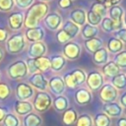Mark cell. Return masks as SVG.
Masks as SVG:
<instances>
[{
  "label": "cell",
  "mask_w": 126,
  "mask_h": 126,
  "mask_svg": "<svg viewBox=\"0 0 126 126\" xmlns=\"http://www.w3.org/2000/svg\"><path fill=\"white\" fill-rule=\"evenodd\" d=\"M48 14V5L44 2H38L29 7L24 20V26L27 29L35 28L39 20L43 19Z\"/></svg>",
  "instance_id": "cell-1"
},
{
  "label": "cell",
  "mask_w": 126,
  "mask_h": 126,
  "mask_svg": "<svg viewBox=\"0 0 126 126\" xmlns=\"http://www.w3.org/2000/svg\"><path fill=\"white\" fill-rule=\"evenodd\" d=\"M86 78H87V74L84 70L82 69H74L72 71H70L69 73L65 74L63 77L64 83L68 88L71 89H75L79 86H81L82 84H84L86 82Z\"/></svg>",
  "instance_id": "cell-2"
},
{
  "label": "cell",
  "mask_w": 126,
  "mask_h": 126,
  "mask_svg": "<svg viewBox=\"0 0 126 126\" xmlns=\"http://www.w3.org/2000/svg\"><path fill=\"white\" fill-rule=\"evenodd\" d=\"M26 47V39L22 33H16L6 40V50L10 54H19Z\"/></svg>",
  "instance_id": "cell-3"
},
{
  "label": "cell",
  "mask_w": 126,
  "mask_h": 126,
  "mask_svg": "<svg viewBox=\"0 0 126 126\" xmlns=\"http://www.w3.org/2000/svg\"><path fill=\"white\" fill-rule=\"evenodd\" d=\"M7 74L12 80H20L25 78L29 74L26 61L17 60L11 63L7 68Z\"/></svg>",
  "instance_id": "cell-4"
},
{
  "label": "cell",
  "mask_w": 126,
  "mask_h": 126,
  "mask_svg": "<svg viewBox=\"0 0 126 126\" xmlns=\"http://www.w3.org/2000/svg\"><path fill=\"white\" fill-rule=\"evenodd\" d=\"M52 104V98L50 94L46 92H36L34 95V100H33V109L35 111L42 113L45 112Z\"/></svg>",
  "instance_id": "cell-5"
},
{
  "label": "cell",
  "mask_w": 126,
  "mask_h": 126,
  "mask_svg": "<svg viewBox=\"0 0 126 126\" xmlns=\"http://www.w3.org/2000/svg\"><path fill=\"white\" fill-rule=\"evenodd\" d=\"M99 98L103 103L113 102L117 98L118 91L111 84H104L99 89Z\"/></svg>",
  "instance_id": "cell-6"
},
{
  "label": "cell",
  "mask_w": 126,
  "mask_h": 126,
  "mask_svg": "<svg viewBox=\"0 0 126 126\" xmlns=\"http://www.w3.org/2000/svg\"><path fill=\"white\" fill-rule=\"evenodd\" d=\"M63 56L68 60H77L81 55V46L79 43L69 41L63 46Z\"/></svg>",
  "instance_id": "cell-7"
},
{
  "label": "cell",
  "mask_w": 126,
  "mask_h": 126,
  "mask_svg": "<svg viewBox=\"0 0 126 126\" xmlns=\"http://www.w3.org/2000/svg\"><path fill=\"white\" fill-rule=\"evenodd\" d=\"M86 83L90 91H98L103 86V76L97 71H92L87 74Z\"/></svg>",
  "instance_id": "cell-8"
},
{
  "label": "cell",
  "mask_w": 126,
  "mask_h": 126,
  "mask_svg": "<svg viewBox=\"0 0 126 126\" xmlns=\"http://www.w3.org/2000/svg\"><path fill=\"white\" fill-rule=\"evenodd\" d=\"M43 23L45 27L50 31H57L59 28H61L62 25V17L59 13L51 12L48 13L43 18Z\"/></svg>",
  "instance_id": "cell-9"
},
{
  "label": "cell",
  "mask_w": 126,
  "mask_h": 126,
  "mask_svg": "<svg viewBox=\"0 0 126 126\" xmlns=\"http://www.w3.org/2000/svg\"><path fill=\"white\" fill-rule=\"evenodd\" d=\"M48 88L51 93L55 95H61L66 90L64 80L60 76H53L48 80Z\"/></svg>",
  "instance_id": "cell-10"
},
{
  "label": "cell",
  "mask_w": 126,
  "mask_h": 126,
  "mask_svg": "<svg viewBox=\"0 0 126 126\" xmlns=\"http://www.w3.org/2000/svg\"><path fill=\"white\" fill-rule=\"evenodd\" d=\"M15 93L18 100H28L29 98L32 97L34 94L33 88L30 84H26V83L18 84Z\"/></svg>",
  "instance_id": "cell-11"
},
{
  "label": "cell",
  "mask_w": 126,
  "mask_h": 126,
  "mask_svg": "<svg viewBox=\"0 0 126 126\" xmlns=\"http://www.w3.org/2000/svg\"><path fill=\"white\" fill-rule=\"evenodd\" d=\"M29 83L32 88L38 90L39 92H44L48 87V81L40 72L32 74L29 78Z\"/></svg>",
  "instance_id": "cell-12"
},
{
  "label": "cell",
  "mask_w": 126,
  "mask_h": 126,
  "mask_svg": "<svg viewBox=\"0 0 126 126\" xmlns=\"http://www.w3.org/2000/svg\"><path fill=\"white\" fill-rule=\"evenodd\" d=\"M47 47L43 41L31 42L28 49V57L29 58H37L40 56H44L46 53Z\"/></svg>",
  "instance_id": "cell-13"
},
{
  "label": "cell",
  "mask_w": 126,
  "mask_h": 126,
  "mask_svg": "<svg viewBox=\"0 0 126 126\" xmlns=\"http://www.w3.org/2000/svg\"><path fill=\"white\" fill-rule=\"evenodd\" d=\"M25 37L30 42H36V41H42L44 37V31L43 28L40 26H36L35 28L27 29L25 32Z\"/></svg>",
  "instance_id": "cell-14"
},
{
  "label": "cell",
  "mask_w": 126,
  "mask_h": 126,
  "mask_svg": "<svg viewBox=\"0 0 126 126\" xmlns=\"http://www.w3.org/2000/svg\"><path fill=\"white\" fill-rule=\"evenodd\" d=\"M93 99V94L90 90L85 88H80L75 93V100L80 105L89 104Z\"/></svg>",
  "instance_id": "cell-15"
},
{
  "label": "cell",
  "mask_w": 126,
  "mask_h": 126,
  "mask_svg": "<svg viewBox=\"0 0 126 126\" xmlns=\"http://www.w3.org/2000/svg\"><path fill=\"white\" fill-rule=\"evenodd\" d=\"M102 111L109 117H118L119 118L122 114L123 107L120 104H118L117 102L113 101V102L104 103L102 106Z\"/></svg>",
  "instance_id": "cell-16"
},
{
  "label": "cell",
  "mask_w": 126,
  "mask_h": 126,
  "mask_svg": "<svg viewBox=\"0 0 126 126\" xmlns=\"http://www.w3.org/2000/svg\"><path fill=\"white\" fill-rule=\"evenodd\" d=\"M24 20L25 16L22 12H14L8 18V25L11 30L19 31L20 29H22L24 25Z\"/></svg>",
  "instance_id": "cell-17"
},
{
  "label": "cell",
  "mask_w": 126,
  "mask_h": 126,
  "mask_svg": "<svg viewBox=\"0 0 126 126\" xmlns=\"http://www.w3.org/2000/svg\"><path fill=\"white\" fill-rule=\"evenodd\" d=\"M69 17H70V21H72L74 24H76L79 27H83L87 22V13L84 9L81 8L72 10Z\"/></svg>",
  "instance_id": "cell-18"
},
{
  "label": "cell",
  "mask_w": 126,
  "mask_h": 126,
  "mask_svg": "<svg viewBox=\"0 0 126 126\" xmlns=\"http://www.w3.org/2000/svg\"><path fill=\"white\" fill-rule=\"evenodd\" d=\"M77 119H78V112L73 107H68L64 112H62L61 120H62V123L66 126L75 125Z\"/></svg>",
  "instance_id": "cell-19"
},
{
  "label": "cell",
  "mask_w": 126,
  "mask_h": 126,
  "mask_svg": "<svg viewBox=\"0 0 126 126\" xmlns=\"http://www.w3.org/2000/svg\"><path fill=\"white\" fill-rule=\"evenodd\" d=\"M14 110L18 115H27L32 112L33 106L28 100H17L14 104Z\"/></svg>",
  "instance_id": "cell-20"
},
{
  "label": "cell",
  "mask_w": 126,
  "mask_h": 126,
  "mask_svg": "<svg viewBox=\"0 0 126 126\" xmlns=\"http://www.w3.org/2000/svg\"><path fill=\"white\" fill-rule=\"evenodd\" d=\"M50 69L54 72H60L66 65V58L60 54H54L50 58Z\"/></svg>",
  "instance_id": "cell-21"
},
{
  "label": "cell",
  "mask_w": 126,
  "mask_h": 126,
  "mask_svg": "<svg viewBox=\"0 0 126 126\" xmlns=\"http://www.w3.org/2000/svg\"><path fill=\"white\" fill-rule=\"evenodd\" d=\"M93 61L95 65L103 66L108 62V51L104 47H100L95 52L93 53Z\"/></svg>",
  "instance_id": "cell-22"
},
{
  "label": "cell",
  "mask_w": 126,
  "mask_h": 126,
  "mask_svg": "<svg viewBox=\"0 0 126 126\" xmlns=\"http://www.w3.org/2000/svg\"><path fill=\"white\" fill-rule=\"evenodd\" d=\"M99 25H100L101 30L103 32H115V31H117V30H119V29L122 28V25L116 24L114 21H112L107 16H105V17L102 18V20H101V22H100Z\"/></svg>",
  "instance_id": "cell-23"
},
{
  "label": "cell",
  "mask_w": 126,
  "mask_h": 126,
  "mask_svg": "<svg viewBox=\"0 0 126 126\" xmlns=\"http://www.w3.org/2000/svg\"><path fill=\"white\" fill-rule=\"evenodd\" d=\"M52 105L54 107V109L57 111V112H64L68 106H69V101H68V98L66 96H64L63 94L61 95H56L53 99H52Z\"/></svg>",
  "instance_id": "cell-24"
},
{
  "label": "cell",
  "mask_w": 126,
  "mask_h": 126,
  "mask_svg": "<svg viewBox=\"0 0 126 126\" xmlns=\"http://www.w3.org/2000/svg\"><path fill=\"white\" fill-rule=\"evenodd\" d=\"M108 14H109V18L112 21H114L118 25H122L124 10L120 5H115V6L110 7L108 10Z\"/></svg>",
  "instance_id": "cell-25"
},
{
  "label": "cell",
  "mask_w": 126,
  "mask_h": 126,
  "mask_svg": "<svg viewBox=\"0 0 126 126\" xmlns=\"http://www.w3.org/2000/svg\"><path fill=\"white\" fill-rule=\"evenodd\" d=\"M103 45V42L102 40L99 38V37H93V38H90V39H86L85 42H84V46L86 48V50L90 53H94L95 52L97 49H99L100 47H102Z\"/></svg>",
  "instance_id": "cell-26"
},
{
  "label": "cell",
  "mask_w": 126,
  "mask_h": 126,
  "mask_svg": "<svg viewBox=\"0 0 126 126\" xmlns=\"http://www.w3.org/2000/svg\"><path fill=\"white\" fill-rule=\"evenodd\" d=\"M34 67L37 72H45L48 69H50V59L46 56H40L37 58H32Z\"/></svg>",
  "instance_id": "cell-27"
},
{
  "label": "cell",
  "mask_w": 126,
  "mask_h": 126,
  "mask_svg": "<svg viewBox=\"0 0 126 126\" xmlns=\"http://www.w3.org/2000/svg\"><path fill=\"white\" fill-rule=\"evenodd\" d=\"M120 70H121L120 67L114 61H108L101 68L103 75H105L106 77H110V78H112L115 75H117L118 73H120Z\"/></svg>",
  "instance_id": "cell-28"
},
{
  "label": "cell",
  "mask_w": 126,
  "mask_h": 126,
  "mask_svg": "<svg viewBox=\"0 0 126 126\" xmlns=\"http://www.w3.org/2000/svg\"><path fill=\"white\" fill-rule=\"evenodd\" d=\"M41 124H42L41 117L34 112H31L25 115L23 119V126H41Z\"/></svg>",
  "instance_id": "cell-29"
},
{
  "label": "cell",
  "mask_w": 126,
  "mask_h": 126,
  "mask_svg": "<svg viewBox=\"0 0 126 126\" xmlns=\"http://www.w3.org/2000/svg\"><path fill=\"white\" fill-rule=\"evenodd\" d=\"M106 46H107V51H109V52H111L113 54H116V53L122 51L124 43L121 40H119L117 37L112 36V37H110L108 39Z\"/></svg>",
  "instance_id": "cell-30"
},
{
  "label": "cell",
  "mask_w": 126,
  "mask_h": 126,
  "mask_svg": "<svg viewBox=\"0 0 126 126\" xmlns=\"http://www.w3.org/2000/svg\"><path fill=\"white\" fill-rule=\"evenodd\" d=\"M82 36L86 39H90L93 37H95L98 33V28L95 26H92L90 24H85L81 30Z\"/></svg>",
  "instance_id": "cell-31"
},
{
  "label": "cell",
  "mask_w": 126,
  "mask_h": 126,
  "mask_svg": "<svg viewBox=\"0 0 126 126\" xmlns=\"http://www.w3.org/2000/svg\"><path fill=\"white\" fill-rule=\"evenodd\" d=\"M111 85L118 91V90H125L126 89V74L125 73H118L114 77L111 78Z\"/></svg>",
  "instance_id": "cell-32"
},
{
  "label": "cell",
  "mask_w": 126,
  "mask_h": 126,
  "mask_svg": "<svg viewBox=\"0 0 126 126\" xmlns=\"http://www.w3.org/2000/svg\"><path fill=\"white\" fill-rule=\"evenodd\" d=\"M61 28L70 35L71 39L74 38L76 35H78V33L81 32L80 27L77 26L76 24H74L72 21H66V22L63 24V26H62Z\"/></svg>",
  "instance_id": "cell-33"
},
{
  "label": "cell",
  "mask_w": 126,
  "mask_h": 126,
  "mask_svg": "<svg viewBox=\"0 0 126 126\" xmlns=\"http://www.w3.org/2000/svg\"><path fill=\"white\" fill-rule=\"evenodd\" d=\"M94 126H110L111 119L109 116H107L105 113H96L94 117L93 118Z\"/></svg>",
  "instance_id": "cell-34"
},
{
  "label": "cell",
  "mask_w": 126,
  "mask_h": 126,
  "mask_svg": "<svg viewBox=\"0 0 126 126\" xmlns=\"http://www.w3.org/2000/svg\"><path fill=\"white\" fill-rule=\"evenodd\" d=\"M102 20V17L95 14L94 12H93L92 10H89V12L87 13V21H88V24L92 25V26H95L97 27L100 22Z\"/></svg>",
  "instance_id": "cell-35"
},
{
  "label": "cell",
  "mask_w": 126,
  "mask_h": 126,
  "mask_svg": "<svg viewBox=\"0 0 126 126\" xmlns=\"http://www.w3.org/2000/svg\"><path fill=\"white\" fill-rule=\"evenodd\" d=\"M93 118L89 114H82L78 116L75 126H93Z\"/></svg>",
  "instance_id": "cell-36"
},
{
  "label": "cell",
  "mask_w": 126,
  "mask_h": 126,
  "mask_svg": "<svg viewBox=\"0 0 126 126\" xmlns=\"http://www.w3.org/2000/svg\"><path fill=\"white\" fill-rule=\"evenodd\" d=\"M3 126H20V120L15 114L7 113L3 120Z\"/></svg>",
  "instance_id": "cell-37"
},
{
  "label": "cell",
  "mask_w": 126,
  "mask_h": 126,
  "mask_svg": "<svg viewBox=\"0 0 126 126\" xmlns=\"http://www.w3.org/2000/svg\"><path fill=\"white\" fill-rule=\"evenodd\" d=\"M55 37H56V40H57L59 43H62V44H65V43H67V42H69V41L71 40L70 35H69L62 28L56 31Z\"/></svg>",
  "instance_id": "cell-38"
},
{
  "label": "cell",
  "mask_w": 126,
  "mask_h": 126,
  "mask_svg": "<svg viewBox=\"0 0 126 126\" xmlns=\"http://www.w3.org/2000/svg\"><path fill=\"white\" fill-rule=\"evenodd\" d=\"M114 62L121 68H126V50H122L115 54Z\"/></svg>",
  "instance_id": "cell-39"
},
{
  "label": "cell",
  "mask_w": 126,
  "mask_h": 126,
  "mask_svg": "<svg viewBox=\"0 0 126 126\" xmlns=\"http://www.w3.org/2000/svg\"><path fill=\"white\" fill-rule=\"evenodd\" d=\"M90 10H92L93 12H94L95 14H97V15H99V16H101V17L103 18V17H105L107 8H106L102 3L95 2V3H94V4L92 5V7H91Z\"/></svg>",
  "instance_id": "cell-40"
},
{
  "label": "cell",
  "mask_w": 126,
  "mask_h": 126,
  "mask_svg": "<svg viewBox=\"0 0 126 126\" xmlns=\"http://www.w3.org/2000/svg\"><path fill=\"white\" fill-rule=\"evenodd\" d=\"M15 6V0H0V12L7 13L12 11Z\"/></svg>",
  "instance_id": "cell-41"
},
{
  "label": "cell",
  "mask_w": 126,
  "mask_h": 126,
  "mask_svg": "<svg viewBox=\"0 0 126 126\" xmlns=\"http://www.w3.org/2000/svg\"><path fill=\"white\" fill-rule=\"evenodd\" d=\"M11 94L10 87L5 83H0V99H6Z\"/></svg>",
  "instance_id": "cell-42"
},
{
  "label": "cell",
  "mask_w": 126,
  "mask_h": 126,
  "mask_svg": "<svg viewBox=\"0 0 126 126\" xmlns=\"http://www.w3.org/2000/svg\"><path fill=\"white\" fill-rule=\"evenodd\" d=\"M34 0H15V4L21 9H27L33 4Z\"/></svg>",
  "instance_id": "cell-43"
},
{
  "label": "cell",
  "mask_w": 126,
  "mask_h": 126,
  "mask_svg": "<svg viewBox=\"0 0 126 126\" xmlns=\"http://www.w3.org/2000/svg\"><path fill=\"white\" fill-rule=\"evenodd\" d=\"M114 33H115V37H117L123 43H126V28H121L115 31Z\"/></svg>",
  "instance_id": "cell-44"
},
{
  "label": "cell",
  "mask_w": 126,
  "mask_h": 126,
  "mask_svg": "<svg viewBox=\"0 0 126 126\" xmlns=\"http://www.w3.org/2000/svg\"><path fill=\"white\" fill-rule=\"evenodd\" d=\"M73 5V2L72 0H59L58 1V6L61 8V9H69L71 6Z\"/></svg>",
  "instance_id": "cell-45"
},
{
  "label": "cell",
  "mask_w": 126,
  "mask_h": 126,
  "mask_svg": "<svg viewBox=\"0 0 126 126\" xmlns=\"http://www.w3.org/2000/svg\"><path fill=\"white\" fill-rule=\"evenodd\" d=\"M7 39H8V32L5 29L0 28V43L6 42Z\"/></svg>",
  "instance_id": "cell-46"
},
{
  "label": "cell",
  "mask_w": 126,
  "mask_h": 126,
  "mask_svg": "<svg viewBox=\"0 0 126 126\" xmlns=\"http://www.w3.org/2000/svg\"><path fill=\"white\" fill-rule=\"evenodd\" d=\"M121 0H103L102 4L106 7V8H110L112 6H115V5H118V3L120 2Z\"/></svg>",
  "instance_id": "cell-47"
},
{
  "label": "cell",
  "mask_w": 126,
  "mask_h": 126,
  "mask_svg": "<svg viewBox=\"0 0 126 126\" xmlns=\"http://www.w3.org/2000/svg\"><path fill=\"white\" fill-rule=\"evenodd\" d=\"M7 113H8V109L6 107H1L0 106V123L3 122V120H4L5 116L7 115Z\"/></svg>",
  "instance_id": "cell-48"
},
{
  "label": "cell",
  "mask_w": 126,
  "mask_h": 126,
  "mask_svg": "<svg viewBox=\"0 0 126 126\" xmlns=\"http://www.w3.org/2000/svg\"><path fill=\"white\" fill-rule=\"evenodd\" d=\"M119 101H120V105H121L122 107H125V108H126V91L120 95Z\"/></svg>",
  "instance_id": "cell-49"
},
{
  "label": "cell",
  "mask_w": 126,
  "mask_h": 126,
  "mask_svg": "<svg viewBox=\"0 0 126 126\" xmlns=\"http://www.w3.org/2000/svg\"><path fill=\"white\" fill-rule=\"evenodd\" d=\"M116 126H126V117H119L116 121Z\"/></svg>",
  "instance_id": "cell-50"
},
{
  "label": "cell",
  "mask_w": 126,
  "mask_h": 126,
  "mask_svg": "<svg viewBox=\"0 0 126 126\" xmlns=\"http://www.w3.org/2000/svg\"><path fill=\"white\" fill-rule=\"evenodd\" d=\"M4 50H3V48L2 47H0V62H1V60L3 59V57H4Z\"/></svg>",
  "instance_id": "cell-51"
},
{
  "label": "cell",
  "mask_w": 126,
  "mask_h": 126,
  "mask_svg": "<svg viewBox=\"0 0 126 126\" xmlns=\"http://www.w3.org/2000/svg\"><path fill=\"white\" fill-rule=\"evenodd\" d=\"M122 21H123V23H124V25H125V27H126V12H125L124 15H123V19H122Z\"/></svg>",
  "instance_id": "cell-52"
},
{
  "label": "cell",
  "mask_w": 126,
  "mask_h": 126,
  "mask_svg": "<svg viewBox=\"0 0 126 126\" xmlns=\"http://www.w3.org/2000/svg\"><path fill=\"white\" fill-rule=\"evenodd\" d=\"M96 2H98V3H102L103 2V0H95Z\"/></svg>",
  "instance_id": "cell-53"
},
{
  "label": "cell",
  "mask_w": 126,
  "mask_h": 126,
  "mask_svg": "<svg viewBox=\"0 0 126 126\" xmlns=\"http://www.w3.org/2000/svg\"><path fill=\"white\" fill-rule=\"evenodd\" d=\"M40 1H41V2H44V3H45V2H48V1H51V0H40Z\"/></svg>",
  "instance_id": "cell-54"
},
{
  "label": "cell",
  "mask_w": 126,
  "mask_h": 126,
  "mask_svg": "<svg viewBox=\"0 0 126 126\" xmlns=\"http://www.w3.org/2000/svg\"><path fill=\"white\" fill-rule=\"evenodd\" d=\"M125 114H126V109H125Z\"/></svg>",
  "instance_id": "cell-55"
},
{
  "label": "cell",
  "mask_w": 126,
  "mask_h": 126,
  "mask_svg": "<svg viewBox=\"0 0 126 126\" xmlns=\"http://www.w3.org/2000/svg\"><path fill=\"white\" fill-rule=\"evenodd\" d=\"M0 78H1V73H0Z\"/></svg>",
  "instance_id": "cell-56"
}]
</instances>
